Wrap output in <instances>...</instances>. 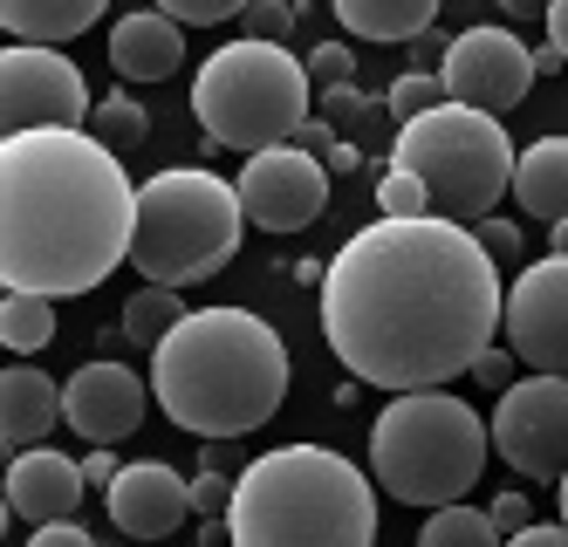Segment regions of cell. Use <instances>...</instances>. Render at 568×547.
<instances>
[{
    "mask_svg": "<svg viewBox=\"0 0 568 547\" xmlns=\"http://www.w3.org/2000/svg\"><path fill=\"white\" fill-rule=\"evenodd\" d=\"M322 343L356 384L438 391L473 369V356L507 322L500 261L459 220H371L343 240L315 287Z\"/></svg>",
    "mask_w": 568,
    "mask_h": 547,
    "instance_id": "6da1fadb",
    "label": "cell"
},
{
    "mask_svg": "<svg viewBox=\"0 0 568 547\" xmlns=\"http://www.w3.org/2000/svg\"><path fill=\"white\" fill-rule=\"evenodd\" d=\"M116 158L97 131L62 123L0 138V281L69 302L131 261L138 185Z\"/></svg>",
    "mask_w": 568,
    "mask_h": 547,
    "instance_id": "7a4b0ae2",
    "label": "cell"
},
{
    "mask_svg": "<svg viewBox=\"0 0 568 547\" xmlns=\"http://www.w3.org/2000/svg\"><path fill=\"white\" fill-rule=\"evenodd\" d=\"M151 391L192 438H247L288 404V343L254 308H185L151 350Z\"/></svg>",
    "mask_w": 568,
    "mask_h": 547,
    "instance_id": "3957f363",
    "label": "cell"
},
{
    "mask_svg": "<svg viewBox=\"0 0 568 547\" xmlns=\"http://www.w3.org/2000/svg\"><path fill=\"white\" fill-rule=\"evenodd\" d=\"M226 527L240 547H371L377 493L329 445H274L233 479Z\"/></svg>",
    "mask_w": 568,
    "mask_h": 547,
    "instance_id": "277c9868",
    "label": "cell"
},
{
    "mask_svg": "<svg viewBox=\"0 0 568 547\" xmlns=\"http://www.w3.org/2000/svg\"><path fill=\"white\" fill-rule=\"evenodd\" d=\"M494 425L453 391H390L371 425V473L404 507H445L466 499L486 473Z\"/></svg>",
    "mask_w": 568,
    "mask_h": 547,
    "instance_id": "5b68a950",
    "label": "cell"
},
{
    "mask_svg": "<svg viewBox=\"0 0 568 547\" xmlns=\"http://www.w3.org/2000/svg\"><path fill=\"white\" fill-rule=\"evenodd\" d=\"M247 205L240 185H226L206 164H172L138 185V233H131V267L144 281L192 287L233 267L240 240H247Z\"/></svg>",
    "mask_w": 568,
    "mask_h": 547,
    "instance_id": "8992f818",
    "label": "cell"
},
{
    "mask_svg": "<svg viewBox=\"0 0 568 547\" xmlns=\"http://www.w3.org/2000/svg\"><path fill=\"white\" fill-rule=\"evenodd\" d=\"M308 97H315L308 62L288 55V41H254V34L226 41V49L206 55L192 75V110H199L206 144L213 151H247V158L288 144L315 117Z\"/></svg>",
    "mask_w": 568,
    "mask_h": 547,
    "instance_id": "52a82bcc",
    "label": "cell"
},
{
    "mask_svg": "<svg viewBox=\"0 0 568 547\" xmlns=\"http://www.w3.org/2000/svg\"><path fill=\"white\" fill-rule=\"evenodd\" d=\"M514 158L520 151L507 144V123L494 110H473V103H453V97L425 117H404L397 151H390V164L425 179L432 213L459 220V226L486 220L514 192Z\"/></svg>",
    "mask_w": 568,
    "mask_h": 547,
    "instance_id": "ba28073f",
    "label": "cell"
},
{
    "mask_svg": "<svg viewBox=\"0 0 568 547\" xmlns=\"http://www.w3.org/2000/svg\"><path fill=\"white\" fill-rule=\"evenodd\" d=\"M494 452L520 479H561L568 473V376L535 369L514 376L494 404Z\"/></svg>",
    "mask_w": 568,
    "mask_h": 547,
    "instance_id": "9c48e42d",
    "label": "cell"
},
{
    "mask_svg": "<svg viewBox=\"0 0 568 547\" xmlns=\"http://www.w3.org/2000/svg\"><path fill=\"white\" fill-rule=\"evenodd\" d=\"M90 82L69 55H55L49 41H8L0 55V117L8 131H42V123H62V131H90Z\"/></svg>",
    "mask_w": 568,
    "mask_h": 547,
    "instance_id": "30bf717a",
    "label": "cell"
},
{
    "mask_svg": "<svg viewBox=\"0 0 568 547\" xmlns=\"http://www.w3.org/2000/svg\"><path fill=\"white\" fill-rule=\"evenodd\" d=\"M445 75V97L453 103H473V110H514L527 90H535V49L514 34V28H494V21H473L453 34V49L438 62Z\"/></svg>",
    "mask_w": 568,
    "mask_h": 547,
    "instance_id": "8fae6325",
    "label": "cell"
},
{
    "mask_svg": "<svg viewBox=\"0 0 568 547\" xmlns=\"http://www.w3.org/2000/svg\"><path fill=\"white\" fill-rule=\"evenodd\" d=\"M233 185H240V205H247V220L261 233H302L329 205V164L302 144H274V151H254L240 164Z\"/></svg>",
    "mask_w": 568,
    "mask_h": 547,
    "instance_id": "7c38bea8",
    "label": "cell"
},
{
    "mask_svg": "<svg viewBox=\"0 0 568 547\" xmlns=\"http://www.w3.org/2000/svg\"><path fill=\"white\" fill-rule=\"evenodd\" d=\"M500 335L527 369H561L568 376V254H548V261L514 274Z\"/></svg>",
    "mask_w": 568,
    "mask_h": 547,
    "instance_id": "4fadbf2b",
    "label": "cell"
},
{
    "mask_svg": "<svg viewBox=\"0 0 568 547\" xmlns=\"http://www.w3.org/2000/svg\"><path fill=\"white\" fill-rule=\"evenodd\" d=\"M151 376H138L131 363H83L62 384V417H69V432L75 438H90V445H116V438H131L144 425V411H151Z\"/></svg>",
    "mask_w": 568,
    "mask_h": 547,
    "instance_id": "5bb4252c",
    "label": "cell"
},
{
    "mask_svg": "<svg viewBox=\"0 0 568 547\" xmlns=\"http://www.w3.org/2000/svg\"><path fill=\"white\" fill-rule=\"evenodd\" d=\"M103 507H110V527L116 534L165 540L192 514V479H179L165 458H138V466H124V473L103 486Z\"/></svg>",
    "mask_w": 568,
    "mask_h": 547,
    "instance_id": "9a60e30c",
    "label": "cell"
},
{
    "mask_svg": "<svg viewBox=\"0 0 568 547\" xmlns=\"http://www.w3.org/2000/svg\"><path fill=\"white\" fill-rule=\"evenodd\" d=\"M83 493H90L83 466H75V458H62L55 445L14 452V466H8V514H14V520H28V527L62 520V514L83 507Z\"/></svg>",
    "mask_w": 568,
    "mask_h": 547,
    "instance_id": "2e32d148",
    "label": "cell"
},
{
    "mask_svg": "<svg viewBox=\"0 0 568 547\" xmlns=\"http://www.w3.org/2000/svg\"><path fill=\"white\" fill-rule=\"evenodd\" d=\"M179 62H185V21H172L165 8L124 14L110 28V69L124 82H165L179 75Z\"/></svg>",
    "mask_w": 568,
    "mask_h": 547,
    "instance_id": "e0dca14e",
    "label": "cell"
},
{
    "mask_svg": "<svg viewBox=\"0 0 568 547\" xmlns=\"http://www.w3.org/2000/svg\"><path fill=\"white\" fill-rule=\"evenodd\" d=\"M55 417H62V391H55V376H42L34 363L0 369V438H8L14 452L42 445V438L55 432Z\"/></svg>",
    "mask_w": 568,
    "mask_h": 547,
    "instance_id": "ac0fdd59",
    "label": "cell"
},
{
    "mask_svg": "<svg viewBox=\"0 0 568 547\" xmlns=\"http://www.w3.org/2000/svg\"><path fill=\"white\" fill-rule=\"evenodd\" d=\"M514 199L527 220H568V138H535L514 158Z\"/></svg>",
    "mask_w": 568,
    "mask_h": 547,
    "instance_id": "d6986e66",
    "label": "cell"
},
{
    "mask_svg": "<svg viewBox=\"0 0 568 547\" xmlns=\"http://www.w3.org/2000/svg\"><path fill=\"white\" fill-rule=\"evenodd\" d=\"M110 0H0V28H8L14 41H75L90 34L103 21Z\"/></svg>",
    "mask_w": 568,
    "mask_h": 547,
    "instance_id": "ffe728a7",
    "label": "cell"
},
{
    "mask_svg": "<svg viewBox=\"0 0 568 547\" xmlns=\"http://www.w3.org/2000/svg\"><path fill=\"white\" fill-rule=\"evenodd\" d=\"M329 8H336V21H343L349 34H363V41H418V34L438 21L445 0H329Z\"/></svg>",
    "mask_w": 568,
    "mask_h": 547,
    "instance_id": "44dd1931",
    "label": "cell"
},
{
    "mask_svg": "<svg viewBox=\"0 0 568 547\" xmlns=\"http://www.w3.org/2000/svg\"><path fill=\"white\" fill-rule=\"evenodd\" d=\"M0 343L14 356H34L55 343V294H34V287H8L0 302Z\"/></svg>",
    "mask_w": 568,
    "mask_h": 547,
    "instance_id": "7402d4cb",
    "label": "cell"
},
{
    "mask_svg": "<svg viewBox=\"0 0 568 547\" xmlns=\"http://www.w3.org/2000/svg\"><path fill=\"white\" fill-rule=\"evenodd\" d=\"M185 322V302H179V287H165V281H144L131 302H124V343H138V350H158L165 335Z\"/></svg>",
    "mask_w": 568,
    "mask_h": 547,
    "instance_id": "603a6c76",
    "label": "cell"
},
{
    "mask_svg": "<svg viewBox=\"0 0 568 547\" xmlns=\"http://www.w3.org/2000/svg\"><path fill=\"white\" fill-rule=\"evenodd\" d=\"M418 540H425V547H494V540H507V534L494 527V514L466 507V499H445V507L425 514Z\"/></svg>",
    "mask_w": 568,
    "mask_h": 547,
    "instance_id": "cb8c5ba5",
    "label": "cell"
},
{
    "mask_svg": "<svg viewBox=\"0 0 568 547\" xmlns=\"http://www.w3.org/2000/svg\"><path fill=\"white\" fill-rule=\"evenodd\" d=\"M90 131L110 144V151H138L144 138H151V117H144V103L138 97H124V90H110L97 110H90Z\"/></svg>",
    "mask_w": 568,
    "mask_h": 547,
    "instance_id": "d4e9b609",
    "label": "cell"
},
{
    "mask_svg": "<svg viewBox=\"0 0 568 547\" xmlns=\"http://www.w3.org/2000/svg\"><path fill=\"white\" fill-rule=\"evenodd\" d=\"M377 213H384V220H425V213H432L425 179L404 172V164H390V172L377 179Z\"/></svg>",
    "mask_w": 568,
    "mask_h": 547,
    "instance_id": "484cf974",
    "label": "cell"
},
{
    "mask_svg": "<svg viewBox=\"0 0 568 547\" xmlns=\"http://www.w3.org/2000/svg\"><path fill=\"white\" fill-rule=\"evenodd\" d=\"M438 103H445V75L438 69H404L390 82V97H384V110H397V117H425Z\"/></svg>",
    "mask_w": 568,
    "mask_h": 547,
    "instance_id": "4316f807",
    "label": "cell"
},
{
    "mask_svg": "<svg viewBox=\"0 0 568 547\" xmlns=\"http://www.w3.org/2000/svg\"><path fill=\"white\" fill-rule=\"evenodd\" d=\"M172 21H185V28H220V21H233V14H247L254 0H158Z\"/></svg>",
    "mask_w": 568,
    "mask_h": 547,
    "instance_id": "83f0119b",
    "label": "cell"
},
{
    "mask_svg": "<svg viewBox=\"0 0 568 547\" xmlns=\"http://www.w3.org/2000/svg\"><path fill=\"white\" fill-rule=\"evenodd\" d=\"M302 62H308V82H315V90H336V82H356V55L343 49V41H322V49H308Z\"/></svg>",
    "mask_w": 568,
    "mask_h": 547,
    "instance_id": "f1b7e54d",
    "label": "cell"
},
{
    "mask_svg": "<svg viewBox=\"0 0 568 547\" xmlns=\"http://www.w3.org/2000/svg\"><path fill=\"white\" fill-rule=\"evenodd\" d=\"M226 507H233V479H226L220 466H206V473L192 479V514H199V520H220Z\"/></svg>",
    "mask_w": 568,
    "mask_h": 547,
    "instance_id": "f546056e",
    "label": "cell"
},
{
    "mask_svg": "<svg viewBox=\"0 0 568 547\" xmlns=\"http://www.w3.org/2000/svg\"><path fill=\"white\" fill-rule=\"evenodd\" d=\"M240 21H247V34H254V41H288L295 8H288V0H254V8L240 14Z\"/></svg>",
    "mask_w": 568,
    "mask_h": 547,
    "instance_id": "4dcf8cb0",
    "label": "cell"
},
{
    "mask_svg": "<svg viewBox=\"0 0 568 547\" xmlns=\"http://www.w3.org/2000/svg\"><path fill=\"white\" fill-rule=\"evenodd\" d=\"M473 233H479V246H486L500 267H520V226H514V220H494V213H486V220H473Z\"/></svg>",
    "mask_w": 568,
    "mask_h": 547,
    "instance_id": "1f68e13d",
    "label": "cell"
},
{
    "mask_svg": "<svg viewBox=\"0 0 568 547\" xmlns=\"http://www.w3.org/2000/svg\"><path fill=\"white\" fill-rule=\"evenodd\" d=\"M514 363H520L514 350H500V343H486V350L473 356V369H466V376H473V384H486V391H507V384H514Z\"/></svg>",
    "mask_w": 568,
    "mask_h": 547,
    "instance_id": "d6a6232c",
    "label": "cell"
},
{
    "mask_svg": "<svg viewBox=\"0 0 568 547\" xmlns=\"http://www.w3.org/2000/svg\"><path fill=\"white\" fill-rule=\"evenodd\" d=\"M34 547H90V527L75 520V514H62V520H42V527H34Z\"/></svg>",
    "mask_w": 568,
    "mask_h": 547,
    "instance_id": "836d02e7",
    "label": "cell"
},
{
    "mask_svg": "<svg viewBox=\"0 0 568 547\" xmlns=\"http://www.w3.org/2000/svg\"><path fill=\"white\" fill-rule=\"evenodd\" d=\"M486 514H494V527H500L507 540H514L527 520H535V514H527V493H494V507H486Z\"/></svg>",
    "mask_w": 568,
    "mask_h": 547,
    "instance_id": "e575fe53",
    "label": "cell"
},
{
    "mask_svg": "<svg viewBox=\"0 0 568 547\" xmlns=\"http://www.w3.org/2000/svg\"><path fill=\"white\" fill-rule=\"evenodd\" d=\"M288 144H302V151H315V158H329V151H336V131H329V117H308V123H302V131H295Z\"/></svg>",
    "mask_w": 568,
    "mask_h": 547,
    "instance_id": "d590c367",
    "label": "cell"
},
{
    "mask_svg": "<svg viewBox=\"0 0 568 547\" xmlns=\"http://www.w3.org/2000/svg\"><path fill=\"white\" fill-rule=\"evenodd\" d=\"M322 110H329V123H343V117H356V110H371L356 97V82H336V90H322Z\"/></svg>",
    "mask_w": 568,
    "mask_h": 547,
    "instance_id": "8d00e7d4",
    "label": "cell"
},
{
    "mask_svg": "<svg viewBox=\"0 0 568 547\" xmlns=\"http://www.w3.org/2000/svg\"><path fill=\"white\" fill-rule=\"evenodd\" d=\"M116 473H124V466H116V452H110V445H90V458H83V479H90V486H110Z\"/></svg>",
    "mask_w": 568,
    "mask_h": 547,
    "instance_id": "74e56055",
    "label": "cell"
},
{
    "mask_svg": "<svg viewBox=\"0 0 568 547\" xmlns=\"http://www.w3.org/2000/svg\"><path fill=\"white\" fill-rule=\"evenodd\" d=\"M514 540H520V547H568V527H535V520H527Z\"/></svg>",
    "mask_w": 568,
    "mask_h": 547,
    "instance_id": "f35d334b",
    "label": "cell"
},
{
    "mask_svg": "<svg viewBox=\"0 0 568 547\" xmlns=\"http://www.w3.org/2000/svg\"><path fill=\"white\" fill-rule=\"evenodd\" d=\"M445 49H453V41H438L432 28H425V34L412 41V55H418V69H438V62H445Z\"/></svg>",
    "mask_w": 568,
    "mask_h": 547,
    "instance_id": "ab89813d",
    "label": "cell"
},
{
    "mask_svg": "<svg viewBox=\"0 0 568 547\" xmlns=\"http://www.w3.org/2000/svg\"><path fill=\"white\" fill-rule=\"evenodd\" d=\"M548 41L568 55V0H548Z\"/></svg>",
    "mask_w": 568,
    "mask_h": 547,
    "instance_id": "60d3db41",
    "label": "cell"
},
{
    "mask_svg": "<svg viewBox=\"0 0 568 547\" xmlns=\"http://www.w3.org/2000/svg\"><path fill=\"white\" fill-rule=\"evenodd\" d=\"M507 21H548V0H500Z\"/></svg>",
    "mask_w": 568,
    "mask_h": 547,
    "instance_id": "b9f144b4",
    "label": "cell"
},
{
    "mask_svg": "<svg viewBox=\"0 0 568 547\" xmlns=\"http://www.w3.org/2000/svg\"><path fill=\"white\" fill-rule=\"evenodd\" d=\"M322 164H329V179H349V172H356V144H336Z\"/></svg>",
    "mask_w": 568,
    "mask_h": 547,
    "instance_id": "7bdbcfd3",
    "label": "cell"
},
{
    "mask_svg": "<svg viewBox=\"0 0 568 547\" xmlns=\"http://www.w3.org/2000/svg\"><path fill=\"white\" fill-rule=\"evenodd\" d=\"M535 69H541V75H561V69H568V55L548 41V49H535Z\"/></svg>",
    "mask_w": 568,
    "mask_h": 547,
    "instance_id": "ee69618b",
    "label": "cell"
},
{
    "mask_svg": "<svg viewBox=\"0 0 568 547\" xmlns=\"http://www.w3.org/2000/svg\"><path fill=\"white\" fill-rule=\"evenodd\" d=\"M548 254H568V220H555V226H548Z\"/></svg>",
    "mask_w": 568,
    "mask_h": 547,
    "instance_id": "f6af8a7d",
    "label": "cell"
},
{
    "mask_svg": "<svg viewBox=\"0 0 568 547\" xmlns=\"http://www.w3.org/2000/svg\"><path fill=\"white\" fill-rule=\"evenodd\" d=\"M445 8H453V14H479V8H486V0H445Z\"/></svg>",
    "mask_w": 568,
    "mask_h": 547,
    "instance_id": "bcb514c9",
    "label": "cell"
},
{
    "mask_svg": "<svg viewBox=\"0 0 568 547\" xmlns=\"http://www.w3.org/2000/svg\"><path fill=\"white\" fill-rule=\"evenodd\" d=\"M555 486H561V527H568V473H561V479H555Z\"/></svg>",
    "mask_w": 568,
    "mask_h": 547,
    "instance_id": "7dc6e473",
    "label": "cell"
}]
</instances>
